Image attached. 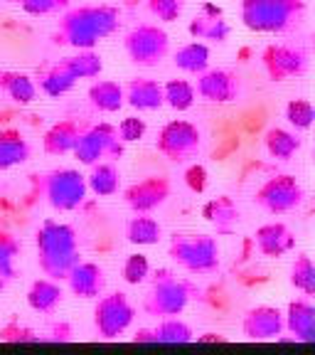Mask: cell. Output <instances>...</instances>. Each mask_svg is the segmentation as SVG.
I'll return each instance as SVG.
<instances>
[{
  "mask_svg": "<svg viewBox=\"0 0 315 355\" xmlns=\"http://www.w3.org/2000/svg\"><path fill=\"white\" fill-rule=\"evenodd\" d=\"M264 146H266V153L271 155V158H276V161H291L300 150V139H298V133L276 126L266 131Z\"/></svg>",
  "mask_w": 315,
  "mask_h": 355,
  "instance_id": "cell-28",
  "label": "cell"
},
{
  "mask_svg": "<svg viewBox=\"0 0 315 355\" xmlns=\"http://www.w3.org/2000/svg\"><path fill=\"white\" fill-rule=\"evenodd\" d=\"M195 296H197V286L192 282L177 279V274L170 269H158L153 274V286L145 296L143 309L148 316H180Z\"/></svg>",
  "mask_w": 315,
  "mask_h": 355,
  "instance_id": "cell-4",
  "label": "cell"
},
{
  "mask_svg": "<svg viewBox=\"0 0 315 355\" xmlns=\"http://www.w3.org/2000/svg\"><path fill=\"white\" fill-rule=\"evenodd\" d=\"M89 104L94 106L101 114H116L126 99H123V87L111 79H101L89 87Z\"/></svg>",
  "mask_w": 315,
  "mask_h": 355,
  "instance_id": "cell-27",
  "label": "cell"
},
{
  "mask_svg": "<svg viewBox=\"0 0 315 355\" xmlns=\"http://www.w3.org/2000/svg\"><path fill=\"white\" fill-rule=\"evenodd\" d=\"M195 99V84H190L188 79H168L163 84V104H168L172 111H188L192 109Z\"/></svg>",
  "mask_w": 315,
  "mask_h": 355,
  "instance_id": "cell-34",
  "label": "cell"
},
{
  "mask_svg": "<svg viewBox=\"0 0 315 355\" xmlns=\"http://www.w3.org/2000/svg\"><path fill=\"white\" fill-rule=\"evenodd\" d=\"M242 92L239 79L229 69H210L197 74V84H195V94L199 99L210 101V104H229L234 101Z\"/></svg>",
  "mask_w": 315,
  "mask_h": 355,
  "instance_id": "cell-14",
  "label": "cell"
},
{
  "mask_svg": "<svg viewBox=\"0 0 315 355\" xmlns=\"http://www.w3.org/2000/svg\"><path fill=\"white\" fill-rule=\"evenodd\" d=\"M60 62L69 69V72H72V77L77 79V82L79 79L99 77L101 69H104V60H101V55L94 50H79L77 55H69Z\"/></svg>",
  "mask_w": 315,
  "mask_h": 355,
  "instance_id": "cell-32",
  "label": "cell"
},
{
  "mask_svg": "<svg viewBox=\"0 0 315 355\" xmlns=\"http://www.w3.org/2000/svg\"><path fill=\"white\" fill-rule=\"evenodd\" d=\"M123 50L133 64L158 67L170 52V37L165 30L153 25V22H143V25H136L123 37Z\"/></svg>",
  "mask_w": 315,
  "mask_h": 355,
  "instance_id": "cell-7",
  "label": "cell"
},
{
  "mask_svg": "<svg viewBox=\"0 0 315 355\" xmlns=\"http://www.w3.org/2000/svg\"><path fill=\"white\" fill-rule=\"evenodd\" d=\"M69 284V291L79 299H99L106 288V272L96 261H82L69 269L64 279Z\"/></svg>",
  "mask_w": 315,
  "mask_h": 355,
  "instance_id": "cell-16",
  "label": "cell"
},
{
  "mask_svg": "<svg viewBox=\"0 0 315 355\" xmlns=\"http://www.w3.org/2000/svg\"><path fill=\"white\" fill-rule=\"evenodd\" d=\"M172 62L180 72L199 74L210 67V47L205 42H188L172 55Z\"/></svg>",
  "mask_w": 315,
  "mask_h": 355,
  "instance_id": "cell-30",
  "label": "cell"
},
{
  "mask_svg": "<svg viewBox=\"0 0 315 355\" xmlns=\"http://www.w3.org/2000/svg\"><path fill=\"white\" fill-rule=\"evenodd\" d=\"M20 239L12 232H8V230H0V277L6 282L15 279V259L20 254Z\"/></svg>",
  "mask_w": 315,
  "mask_h": 355,
  "instance_id": "cell-36",
  "label": "cell"
},
{
  "mask_svg": "<svg viewBox=\"0 0 315 355\" xmlns=\"http://www.w3.org/2000/svg\"><path fill=\"white\" fill-rule=\"evenodd\" d=\"M133 318H136V306L123 291L101 296L94 306V331L104 340H116L118 336H123L131 328Z\"/></svg>",
  "mask_w": 315,
  "mask_h": 355,
  "instance_id": "cell-9",
  "label": "cell"
},
{
  "mask_svg": "<svg viewBox=\"0 0 315 355\" xmlns=\"http://www.w3.org/2000/svg\"><path fill=\"white\" fill-rule=\"evenodd\" d=\"M0 340H6V343H30V340L37 338H35V333L28 326H22L17 318H12L8 326L0 328Z\"/></svg>",
  "mask_w": 315,
  "mask_h": 355,
  "instance_id": "cell-42",
  "label": "cell"
},
{
  "mask_svg": "<svg viewBox=\"0 0 315 355\" xmlns=\"http://www.w3.org/2000/svg\"><path fill=\"white\" fill-rule=\"evenodd\" d=\"M202 146V133L195 123L185 121V119H172L158 133L155 148L158 153L165 155L172 163H185L190 158H195Z\"/></svg>",
  "mask_w": 315,
  "mask_h": 355,
  "instance_id": "cell-11",
  "label": "cell"
},
{
  "mask_svg": "<svg viewBox=\"0 0 315 355\" xmlns=\"http://www.w3.org/2000/svg\"><path fill=\"white\" fill-rule=\"evenodd\" d=\"M87 178V188L91 193H96L99 198H109V195L118 193V180H121V173L114 163H94L91 166V173Z\"/></svg>",
  "mask_w": 315,
  "mask_h": 355,
  "instance_id": "cell-29",
  "label": "cell"
},
{
  "mask_svg": "<svg viewBox=\"0 0 315 355\" xmlns=\"http://www.w3.org/2000/svg\"><path fill=\"white\" fill-rule=\"evenodd\" d=\"M123 146L126 144L118 139L116 126L104 121L82 128L72 153L82 166H94V163H101L104 158H121Z\"/></svg>",
  "mask_w": 315,
  "mask_h": 355,
  "instance_id": "cell-8",
  "label": "cell"
},
{
  "mask_svg": "<svg viewBox=\"0 0 315 355\" xmlns=\"http://www.w3.org/2000/svg\"><path fill=\"white\" fill-rule=\"evenodd\" d=\"M30 144L17 128H0V171H10L30 161Z\"/></svg>",
  "mask_w": 315,
  "mask_h": 355,
  "instance_id": "cell-23",
  "label": "cell"
},
{
  "mask_svg": "<svg viewBox=\"0 0 315 355\" xmlns=\"http://www.w3.org/2000/svg\"><path fill=\"white\" fill-rule=\"evenodd\" d=\"M170 198V180L163 175H148L123 190V200L133 212H153Z\"/></svg>",
  "mask_w": 315,
  "mask_h": 355,
  "instance_id": "cell-13",
  "label": "cell"
},
{
  "mask_svg": "<svg viewBox=\"0 0 315 355\" xmlns=\"http://www.w3.org/2000/svg\"><path fill=\"white\" fill-rule=\"evenodd\" d=\"M168 257L190 274H212L219 266V242L212 234L175 232L168 244Z\"/></svg>",
  "mask_w": 315,
  "mask_h": 355,
  "instance_id": "cell-5",
  "label": "cell"
},
{
  "mask_svg": "<svg viewBox=\"0 0 315 355\" xmlns=\"http://www.w3.org/2000/svg\"><path fill=\"white\" fill-rule=\"evenodd\" d=\"M148 12L161 22H177L183 15L185 0H145Z\"/></svg>",
  "mask_w": 315,
  "mask_h": 355,
  "instance_id": "cell-39",
  "label": "cell"
},
{
  "mask_svg": "<svg viewBox=\"0 0 315 355\" xmlns=\"http://www.w3.org/2000/svg\"><path fill=\"white\" fill-rule=\"evenodd\" d=\"M261 64L271 82H288V79L303 77L308 69V57L303 50L291 44H269L261 52Z\"/></svg>",
  "mask_w": 315,
  "mask_h": 355,
  "instance_id": "cell-12",
  "label": "cell"
},
{
  "mask_svg": "<svg viewBox=\"0 0 315 355\" xmlns=\"http://www.w3.org/2000/svg\"><path fill=\"white\" fill-rule=\"evenodd\" d=\"M195 333L192 328L185 321H180L177 316H168L163 318L158 326L153 328V343H163V345H185L192 343Z\"/></svg>",
  "mask_w": 315,
  "mask_h": 355,
  "instance_id": "cell-31",
  "label": "cell"
},
{
  "mask_svg": "<svg viewBox=\"0 0 315 355\" xmlns=\"http://www.w3.org/2000/svg\"><path fill=\"white\" fill-rule=\"evenodd\" d=\"M202 217L210 222L212 227H215V232L222 234V237H224V234H232L234 230H237L239 220H242L237 202H234L229 195H219V198L205 202V207H202Z\"/></svg>",
  "mask_w": 315,
  "mask_h": 355,
  "instance_id": "cell-21",
  "label": "cell"
},
{
  "mask_svg": "<svg viewBox=\"0 0 315 355\" xmlns=\"http://www.w3.org/2000/svg\"><path fill=\"white\" fill-rule=\"evenodd\" d=\"M77 84V79L72 77V72L66 69L62 62L47 67L42 74H39V89H42L47 96H64L69 94Z\"/></svg>",
  "mask_w": 315,
  "mask_h": 355,
  "instance_id": "cell-33",
  "label": "cell"
},
{
  "mask_svg": "<svg viewBox=\"0 0 315 355\" xmlns=\"http://www.w3.org/2000/svg\"><path fill=\"white\" fill-rule=\"evenodd\" d=\"M39 195L57 212H72L87 200V178L74 168H57L39 178Z\"/></svg>",
  "mask_w": 315,
  "mask_h": 355,
  "instance_id": "cell-6",
  "label": "cell"
},
{
  "mask_svg": "<svg viewBox=\"0 0 315 355\" xmlns=\"http://www.w3.org/2000/svg\"><path fill=\"white\" fill-rule=\"evenodd\" d=\"M82 126H79L74 119H64V121L52 123L42 136V148L47 155H66L74 150Z\"/></svg>",
  "mask_w": 315,
  "mask_h": 355,
  "instance_id": "cell-22",
  "label": "cell"
},
{
  "mask_svg": "<svg viewBox=\"0 0 315 355\" xmlns=\"http://www.w3.org/2000/svg\"><path fill=\"white\" fill-rule=\"evenodd\" d=\"M256 250L269 259H281L288 252L296 250V237L294 232L283 225V222H266L256 230L254 234Z\"/></svg>",
  "mask_w": 315,
  "mask_h": 355,
  "instance_id": "cell-17",
  "label": "cell"
},
{
  "mask_svg": "<svg viewBox=\"0 0 315 355\" xmlns=\"http://www.w3.org/2000/svg\"><path fill=\"white\" fill-rule=\"evenodd\" d=\"M69 6V0H20V8L28 15L42 17V15H55V12L64 10Z\"/></svg>",
  "mask_w": 315,
  "mask_h": 355,
  "instance_id": "cell-40",
  "label": "cell"
},
{
  "mask_svg": "<svg viewBox=\"0 0 315 355\" xmlns=\"http://www.w3.org/2000/svg\"><path fill=\"white\" fill-rule=\"evenodd\" d=\"M6 279H3V277H0V294H3V291H6Z\"/></svg>",
  "mask_w": 315,
  "mask_h": 355,
  "instance_id": "cell-44",
  "label": "cell"
},
{
  "mask_svg": "<svg viewBox=\"0 0 315 355\" xmlns=\"http://www.w3.org/2000/svg\"><path fill=\"white\" fill-rule=\"evenodd\" d=\"M0 92L12 101V104H33L37 99V84L30 74L15 72V69H6L0 72Z\"/></svg>",
  "mask_w": 315,
  "mask_h": 355,
  "instance_id": "cell-25",
  "label": "cell"
},
{
  "mask_svg": "<svg viewBox=\"0 0 315 355\" xmlns=\"http://www.w3.org/2000/svg\"><path fill=\"white\" fill-rule=\"evenodd\" d=\"M118 28V10L114 6H79L60 17L55 42L74 50H94L101 40Z\"/></svg>",
  "mask_w": 315,
  "mask_h": 355,
  "instance_id": "cell-1",
  "label": "cell"
},
{
  "mask_svg": "<svg viewBox=\"0 0 315 355\" xmlns=\"http://www.w3.org/2000/svg\"><path fill=\"white\" fill-rule=\"evenodd\" d=\"M126 239L136 247H153L163 239L161 222L150 217V212H136V217L126 222Z\"/></svg>",
  "mask_w": 315,
  "mask_h": 355,
  "instance_id": "cell-26",
  "label": "cell"
},
{
  "mask_svg": "<svg viewBox=\"0 0 315 355\" xmlns=\"http://www.w3.org/2000/svg\"><path fill=\"white\" fill-rule=\"evenodd\" d=\"M6 3H20V0H6Z\"/></svg>",
  "mask_w": 315,
  "mask_h": 355,
  "instance_id": "cell-45",
  "label": "cell"
},
{
  "mask_svg": "<svg viewBox=\"0 0 315 355\" xmlns=\"http://www.w3.org/2000/svg\"><path fill=\"white\" fill-rule=\"evenodd\" d=\"M150 277V261L145 254L136 252V254H128V259L123 261V282L131 284V286H138L145 279Z\"/></svg>",
  "mask_w": 315,
  "mask_h": 355,
  "instance_id": "cell-38",
  "label": "cell"
},
{
  "mask_svg": "<svg viewBox=\"0 0 315 355\" xmlns=\"http://www.w3.org/2000/svg\"><path fill=\"white\" fill-rule=\"evenodd\" d=\"M25 299H28V306L35 313H55L57 306L64 299V294H62L60 282L44 277V279H35V282L30 284Z\"/></svg>",
  "mask_w": 315,
  "mask_h": 355,
  "instance_id": "cell-24",
  "label": "cell"
},
{
  "mask_svg": "<svg viewBox=\"0 0 315 355\" xmlns=\"http://www.w3.org/2000/svg\"><path fill=\"white\" fill-rule=\"evenodd\" d=\"M291 286L300 291L303 296H315V266L308 254H298L296 261L291 264V277H288Z\"/></svg>",
  "mask_w": 315,
  "mask_h": 355,
  "instance_id": "cell-35",
  "label": "cell"
},
{
  "mask_svg": "<svg viewBox=\"0 0 315 355\" xmlns=\"http://www.w3.org/2000/svg\"><path fill=\"white\" fill-rule=\"evenodd\" d=\"M35 247H37L39 272L55 282H64L69 269L79 261L77 232L64 222H42V227L35 234Z\"/></svg>",
  "mask_w": 315,
  "mask_h": 355,
  "instance_id": "cell-2",
  "label": "cell"
},
{
  "mask_svg": "<svg viewBox=\"0 0 315 355\" xmlns=\"http://www.w3.org/2000/svg\"><path fill=\"white\" fill-rule=\"evenodd\" d=\"M123 99L136 111H155L163 106V84L155 79L138 77L123 87Z\"/></svg>",
  "mask_w": 315,
  "mask_h": 355,
  "instance_id": "cell-20",
  "label": "cell"
},
{
  "mask_svg": "<svg viewBox=\"0 0 315 355\" xmlns=\"http://www.w3.org/2000/svg\"><path fill=\"white\" fill-rule=\"evenodd\" d=\"M145 131H148V126H145V121H143V119H138V116L123 119V121L118 123V128H116L118 139H121L123 144H136V141L143 139Z\"/></svg>",
  "mask_w": 315,
  "mask_h": 355,
  "instance_id": "cell-41",
  "label": "cell"
},
{
  "mask_svg": "<svg viewBox=\"0 0 315 355\" xmlns=\"http://www.w3.org/2000/svg\"><path fill=\"white\" fill-rule=\"evenodd\" d=\"M283 328H286L300 343L315 340V306L308 299H296L288 304L283 313Z\"/></svg>",
  "mask_w": 315,
  "mask_h": 355,
  "instance_id": "cell-18",
  "label": "cell"
},
{
  "mask_svg": "<svg viewBox=\"0 0 315 355\" xmlns=\"http://www.w3.org/2000/svg\"><path fill=\"white\" fill-rule=\"evenodd\" d=\"M305 15L303 0H242V22L251 33L281 35Z\"/></svg>",
  "mask_w": 315,
  "mask_h": 355,
  "instance_id": "cell-3",
  "label": "cell"
},
{
  "mask_svg": "<svg viewBox=\"0 0 315 355\" xmlns=\"http://www.w3.org/2000/svg\"><path fill=\"white\" fill-rule=\"evenodd\" d=\"M242 331L249 340H278L283 328V313L276 306H254L246 311Z\"/></svg>",
  "mask_w": 315,
  "mask_h": 355,
  "instance_id": "cell-15",
  "label": "cell"
},
{
  "mask_svg": "<svg viewBox=\"0 0 315 355\" xmlns=\"http://www.w3.org/2000/svg\"><path fill=\"white\" fill-rule=\"evenodd\" d=\"M188 33L195 40H207V42H224L232 33L229 22L222 17V10L215 6H205L199 15H195L188 25Z\"/></svg>",
  "mask_w": 315,
  "mask_h": 355,
  "instance_id": "cell-19",
  "label": "cell"
},
{
  "mask_svg": "<svg viewBox=\"0 0 315 355\" xmlns=\"http://www.w3.org/2000/svg\"><path fill=\"white\" fill-rule=\"evenodd\" d=\"M305 193L303 185L296 180V175L288 173H278V175L269 178L254 195V202L266 210L269 215H288L300 207Z\"/></svg>",
  "mask_w": 315,
  "mask_h": 355,
  "instance_id": "cell-10",
  "label": "cell"
},
{
  "mask_svg": "<svg viewBox=\"0 0 315 355\" xmlns=\"http://www.w3.org/2000/svg\"><path fill=\"white\" fill-rule=\"evenodd\" d=\"M286 121L296 131H310L315 121V109L308 99H291L286 104Z\"/></svg>",
  "mask_w": 315,
  "mask_h": 355,
  "instance_id": "cell-37",
  "label": "cell"
},
{
  "mask_svg": "<svg viewBox=\"0 0 315 355\" xmlns=\"http://www.w3.org/2000/svg\"><path fill=\"white\" fill-rule=\"evenodd\" d=\"M185 183L192 193H205L207 190V171L205 166H192L185 173Z\"/></svg>",
  "mask_w": 315,
  "mask_h": 355,
  "instance_id": "cell-43",
  "label": "cell"
}]
</instances>
